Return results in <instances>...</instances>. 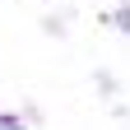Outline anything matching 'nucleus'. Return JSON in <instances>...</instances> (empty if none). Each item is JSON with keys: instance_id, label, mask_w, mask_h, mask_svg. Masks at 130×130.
<instances>
[{"instance_id": "nucleus-1", "label": "nucleus", "mask_w": 130, "mask_h": 130, "mask_svg": "<svg viewBox=\"0 0 130 130\" xmlns=\"http://www.w3.org/2000/svg\"><path fill=\"white\" fill-rule=\"evenodd\" d=\"M0 130H23V125H19V116H0Z\"/></svg>"}]
</instances>
